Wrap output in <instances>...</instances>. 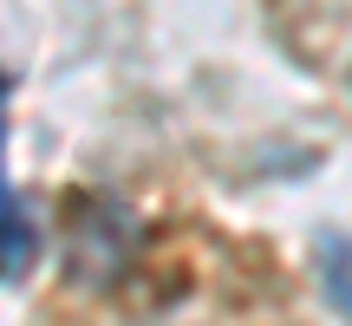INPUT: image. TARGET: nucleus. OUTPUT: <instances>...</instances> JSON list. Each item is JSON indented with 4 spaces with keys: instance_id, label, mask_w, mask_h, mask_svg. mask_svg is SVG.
I'll list each match as a JSON object with an SVG mask.
<instances>
[{
    "instance_id": "nucleus-1",
    "label": "nucleus",
    "mask_w": 352,
    "mask_h": 326,
    "mask_svg": "<svg viewBox=\"0 0 352 326\" xmlns=\"http://www.w3.org/2000/svg\"><path fill=\"white\" fill-rule=\"evenodd\" d=\"M0 91H7V85H0ZM26 254H33V228H26V215L13 209V196H7V170H0V274H20Z\"/></svg>"
},
{
    "instance_id": "nucleus-2",
    "label": "nucleus",
    "mask_w": 352,
    "mask_h": 326,
    "mask_svg": "<svg viewBox=\"0 0 352 326\" xmlns=\"http://www.w3.org/2000/svg\"><path fill=\"white\" fill-rule=\"evenodd\" d=\"M327 294L352 314V241H333L327 248Z\"/></svg>"
}]
</instances>
